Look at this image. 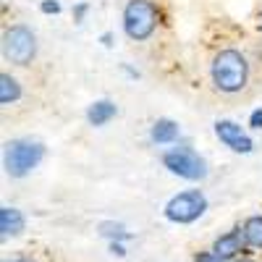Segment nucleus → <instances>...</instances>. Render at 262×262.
Instances as JSON below:
<instances>
[{
    "label": "nucleus",
    "mask_w": 262,
    "mask_h": 262,
    "mask_svg": "<svg viewBox=\"0 0 262 262\" xmlns=\"http://www.w3.org/2000/svg\"><path fill=\"white\" fill-rule=\"evenodd\" d=\"M210 79L215 84V90H221L226 95L242 92L249 81V63L244 53L233 48L221 50L210 63Z\"/></svg>",
    "instance_id": "obj_1"
},
{
    "label": "nucleus",
    "mask_w": 262,
    "mask_h": 262,
    "mask_svg": "<svg viewBox=\"0 0 262 262\" xmlns=\"http://www.w3.org/2000/svg\"><path fill=\"white\" fill-rule=\"evenodd\" d=\"M160 11L152 0H128L123 8V32L128 39L144 42L155 34Z\"/></svg>",
    "instance_id": "obj_2"
},
{
    "label": "nucleus",
    "mask_w": 262,
    "mask_h": 262,
    "mask_svg": "<svg viewBox=\"0 0 262 262\" xmlns=\"http://www.w3.org/2000/svg\"><path fill=\"white\" fill-rule=\"evenodd\" d=\"M45 158V147L34 139H13L6 144V155H3V165H6V173L13 179H21L32 173L39 160Z\"/></svg>",
    "instance_id": "obj_3"
},
{
    "label": "nucleus",
    "mask_w": 262,
    "mask_h": 262,
    "mask_svg": "<svg viewBox=\"0 0 262 262\" xmlns=\"http://www.w3.org/2000/svg\"><path fill=\"white\" fill-rule=\"evenodd\" d=\"M207 210V196L200 191V189H189V191H181L176 196H170L168 205H165V217L170 223H179V226H186V223H194L200 221Z\"/></svg>",
    "instance_id": "obj_4"
},
{
    "label": "nucleus",
    "mask_w": 262,
    "mask_h": 262,
    "mask_svg": "<svg viewBox=\"0 0 262 262\" xmlns=\"http://www.w3.org/2000/svg\"><path fill=\"white\" fill-rule=\"evenodd\" d=\"M163 165L186 181H202L207 176V163L200 158V152H194L191 147H170L163 155Z\"/></svg>",
    "instance_id": "obj_5"
},
{
    "label": "nucleus",
    "mask_w": 262,
    "mask_h": 262,
    "mask_svg": "<svg viewBox=\"0 0 262 262\" xmlns=\"http://www.w3.org/2000/svg\"><path fill=\"white\" fill-rule=\"evenodd\" d=\"M37 53V37L29 27L16 24L11 29H6L3 34V55L6 60L16 63V66H29L32 58Z\"/></svg>",
    "instance_id": "obj_6"
},
{
    "label": "nucleus",
    "mask_w": 262,
    "mask_h": 262,
    "mask_svg": "<svg viewBox=\"0 0 262 262\" xmlns=\"http://www.w3.org/2000/svg\"><path fill=\"white\" fill-rule=\"evenodd\" d=\"M215 137L221 139L228 149L238 152V155H249V152L254 149V142L247 137V131L238 126L236 121H228V118L215 121Z\"/></svg>",
    "instance_id": "obj_7"
},
{
    "label": "nucleus",
    "mask_w": 262,
    "mask_h": 262,
    "mask_svg": "<svg viewBox=\"0 0 262 262\" xmlns=\"http://www.w3.org/2000/svg\"><path fill=\"white\" fill-rule=\"evenodd\" d=\"M244 244H247V242H244L242 228H233V231H228V233H223V236H217V238H215L212 254H217V257L226 262V259H233L238 252H242Z\"/></svg>",
    "instance_id": "obj_8"
},
{
    "label": "nucleus",
    "mask_w": 262,
    "mask_h": 262,
    "mask_svg": "<svg viewBox=\"0 0 262 262\" xmlns=\"http://www.w3.org/2000/svg\"><path fill=\"white\" fill-rule=\"evenodd\" d=\"M179 134H181L179 123L170 121V118H158L155 123H152V128H149V139L155 144H173L179 139Z\"/></svg>",
    "instance_id": "obj_9"
},
{
    "label": "nucleus",
    "mask_w": 262,
    "mask_h": 262,
    "mask_svg": "<svg viewBox=\"0 0 262 262\" xmlns=\"http://www.w3.org/2000/svg\"><path fill=\"white\" fill-rule=\"evenodd\" d=\"M27 221H24V215H21V210L16 207H0V233L3 236H18L21 231H24Z\"/></svg>",
    "instance_id": "obj_10"
},
{
    "label": "nucleus",
    "mask_w": 262,
    "mask_h": 262,
    "mask_svg": "<svg viewBox=\"0 0 262 262\" xmlns=\"http://www.w3.org/2000/svg\"><path fill=\"white\" fill-rule=\"evenodd\" d=\"M116 113H118L116 102H111V100H97V102H92L90 107H86V121H90L92 126H105L111 118H116Z\"/></svg>",
    "instance_id": "obj_11"
},
{
    "label": "nucleus",
    "mask_w": 262,
    "mask_h": 262,
    "mask_svg": "<svg viewBox=\"0 0 262 262\" xmlns=\"http://www.w3.org/2000/svg\"><path fill=\"white\" fill-rule=\"evenodd\" d=\"M242 233H244V242L254 249H262V215H252L244 221L242 226Z\"/></svg>",
    "instance_id": "obj_12"
},
{
    "label": "nucleus",
    "mask_w": 262,
    "mask_h": 262,
    "mask_svg": "<svg viewBox=\"0 0 262 262\" xmlns=\"http://www.w3.org/2000/svg\"><path fill=\"white\" fill-rule=\"evenodd\" d=\"M21 97V84L11 74H0V102L11 105Z\"/></svg>",
    "instance_id": "obj_13"
},
{
    "label": "nucleus",
    "mask_w": 262,
    "mask_h": 262,
    "mask_svg": "<svg viewBox=\"0 0 262 262\" xmlns=\"http://www.w3.org/2000/svg\"><path fill=\"white\" fill-rule=\"evenodd\" d=\"M100 233L107 236L111 242H116V238H128V236H131L121 223H100Z\"/></svg>",
    "instance_id": "obj_14"
},
{
    "label": "nucleus",
    "mask_w": 262,
    "mask_h": 262,
    "mask_svg": "<svg viewBox=\"0 0 262 262\" xmlns=\"http://www.w3.org/2000/svg\"><path fill=\"white\" fill-rule=\"evenodd\" d=\"M39 11L42 13H60V3H58V0H42V3H39Z\"/></svg>",
    "instance_id": "obj_15"
},
{
    "label": "nucleus",
    "mask_w": 262,
    "mask_h": 262,
    "mask_svg": "<svg viewBox=\"0 0 262 262\" xmlns=\"http://www.w3.org/2000/svg\"><path fill=\"white\" fill-rule=\"evenodd\" d=\"M249 126H252V128H262V107L252 111V116H249Z\"/></svg>",
    "instance_id": "obj_16"
},
{
    "label": "nucleus",
    "mask_w": 262,
    "mask_h": 262,
    "mask_svg": "<svg viewBox=\"0 0 262 262\" xmlns=\"http://www.w3.org/2000/svg\"><path fill=\"white\" fill-rule=\"evenodd\" d=\"M194 262H223V259L217 257V254H212V252H205V254H196Z\"/></svg>",
    "instance_id": "obj_17"
},
{
    "label": "nucleus",
    "mask_w": 262,
    "mask_h": 262,
    "mask_svg": "<svg viewBox=\"0 0 262 262\" xmlns=\"http://www.w3.org/2000/svg\"><path fill=\"white\" fill-rule=\"evenodd\" d=\"M84 13H86V3H79V6L74 8V18H76V21H81V18H84Z\"/></svg>",
    "instance_id": "obj_18"
},
{
    "label": "nucleus",
    "mask_w": 262,
    "mask_h": 262,
    "mask_svg": "<svg viewBox=\"0 0 262 262\" xmlns=\"http://www.w3.org/2000/svg\"><path fill=\"white\" fill-rule=\"evenodd\" d=\"M111 252H113V254H118V257H123V254H126V249H123L118 242H111Z\"/></svg>",
    "instance_id": "obj_19"
},
{
    "label": "nucleus",
    "mask_w": 262,
    "mask_h": 262,
    "mask_svg": "<svg viewBox=\"0 0 262 262\" xmlns=\"http://www.w3.org/2000/svg\"><path fill=\"white\" fill-rule=\"evenodd\" d=\"M6 262H32L29 257H18V259H6Z\"/></svg>",
    "instance_id": "obj_20"
},
{
    "label": "nucleus",
    "mask_w": 262,
    "mask_h": 262,
    "mask_svg": "<svg viewBox=\"0 0 262 262\" xmlns=\"http://www.w3.org/2000/svg\"><path fill=\"white\" fill-rule=\"evenodd\" d=\"M259 29H262V13H259Z\"/></svg>",
    "instance_id": "obj_21"
},
{
    "label": "nucleus",
    "mask_w": 262,
    "mask_h": 262,
    "mask_svg": "<svg viewBox=\"0 0 262 262\" xmlns=\"http://www.w3.org/2000/svg\"><path fill=\"white\" fill-rule=\"evenodd\" d=\"M238 262H252V259H238Z\"/></svg>",
    "instance_id": "obj_22"
}]
</instances>
